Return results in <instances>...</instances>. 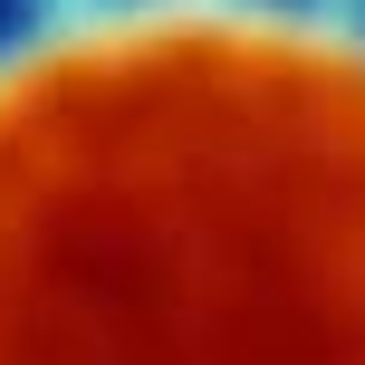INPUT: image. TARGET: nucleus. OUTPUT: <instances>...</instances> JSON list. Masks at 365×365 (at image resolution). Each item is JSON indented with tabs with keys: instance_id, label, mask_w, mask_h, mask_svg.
<instances>
[{
	"instance_id": "nucleus-1",
	"label": "nucleus",
	"mask_w": 365,
	"mask_h": 365,
	"mask_svg": "<svg viewBox=\"0 0 365 365\" xmlns=\"http://www.w3.org/2000/svg\"><path fill=\"white\" fill-rule=\"evenodd\" d=\"M0 365H365V38L145 0L0 48Z\"/></svg>"
}]
</instances>
